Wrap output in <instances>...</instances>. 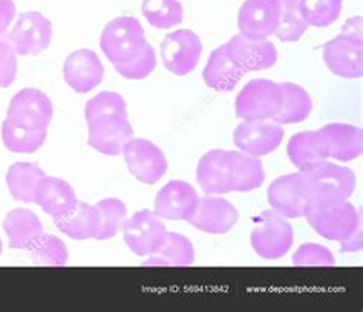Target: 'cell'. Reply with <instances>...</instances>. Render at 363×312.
<instances>
[{
	"mask_svg": "<svg viewBox=\"0 0 363 312\" xmlns=\"http://www.w3.org/2000/svg\"><path fill=\"white\" fill-rule=\"evenodd\" d=\"M267 195H269L272 210L286 219L303 217L313 201L308 179L303 172L284 175L274 179Z\"/></svg>",
	"mask_w": 363,
	"mask_h": 312,
	"instance_id": "cell-6",
	"label": "cell"
},
{
	"mask_svg": "<svg viewBox=\"0 0 363 312\" xmlns=\"http://www.w3.org/2000/svg\"><path fill=\"white\" fill-rule=\"evenodd\" d=\"M319 132L325 146H327L330 158L348 163L362 155L363 132L360 127L343 125V122H333V125L323 126Z\"/></svg>",
	"mask_w": 363,
	"mask_h": 312,
	"instance_id": "cell-21",
	"label": "cell"
},
{
	"mask_svg": "<svg viewBox=\"0 0 363 312\" xmlns=\"http://www.w3.org/2000/svg\"><path fill=\"white\" fill-rule=\"evenodd\" d=\"M362 225H359L357 229L352 231L348 238L340 241V248L345 253H357L363 248V241H362Z\"/></svg>",
	"mask_w": 363,
	"mask_h": 312,
	"instance_id": "cell-43",
	"label": "cell"
},
{
	"mask_svg": "<svg viewBox=\"0 0 363 312\" xmlns=\"http://www.w3.org/2000/svg\"><path fill=\"white\" fill-rule=\"evenodd\" d=\"M342 35L348 37V39L354 40L357 43H362V17H351L345 22L342 28Z\"/></svg>",
	"mask_w": 363,
	"mask_h": 312,
	"instance_id": "cell-42",
	"label": "cell"
},
{
	"mask_svg": "<svg viewBox=\"0 0 363 312\" xmlns=\"http://www.w3.org/2000/svg\"><path fill=\"white\" fill-rule=\"evenodd\" d=\"M166 225L149 210H141L123 224L124 242L137 256H150L157 253L167 238Z\"/></svg>",
	"mask_w": 363,
	"mask_h": 312,
	"instance_id": "cell-8",
	"label": "cell"
},
{
	"mask_svg": "<svg viewBox=\"0 0 363 312\" xmlns=\"http://www.w3.org/2000/svg\"><path fill=\"white\" fill-rule=\"evenodd\" d=\"M293 263L296 267H333V253L318 243H303L294 253Z\"/></svg>",
	"mask_w": 363,
	"mask_h": 312,
	"instance_id": "cell-39",
	"label": "cell"
},
{
	"mask_svg": "<svg viewBox=\"0 0 363 312\" xmlns=\"http://www.w3.org/2000/svg\"><path fill=\"white\" fill-rule=\"evenodd\" d=\"M245 74L241 66L230 59L227 43H224L210 54L203 77L208 88L218 92H230L238 86Z\"/></svg>",
	"mask_w": 363,
	"mask_h": 312,
	"instance_id": "cell-22",
	"label": "cell"
},
{
	"mask_svg": "<svg viewBox=\"0 0 363 312\" xmlns=\"http://www.w3.org/2000/svg\"><path fill=\"white\" fill-rule=\"evenodd\" d=\"M303 217H307L311 229L322 238L336 242L348 238L362 225L359 210L348 200L331 202L313 201Z\"/></svg>",
	"mask_w": 363,
	"mask_h": 312,
	"instance_id": "cell-1",
	"label": "cell"
},
{
	"mask_svg": "<svg viewBox=\"0 0 363 312\" xmlns=\"http://www.w3.org/2000/svg\"><path fill=\"white\" fill-rule=\"evenodd\" d=\"M284 135L282 126L274 121H244L233 132V143L241 152L259 158L274 152Z\"/></svg>",
	"mask_w": 363,
	"mask_h": 312,
	"instance_id": "cell-13",
	"label": "cell"
},
{
	"mask_svg": "<svg viewBox=\"0 0 363 312\" xmlns=\"http://www.w3.org/2000/svg\"><path fill=\"white\" fill-rule=\"evenodd\" d=\"M363 45L337 35L323 45V62L327 68L342 79H362L363 75Z\"/></svg>",
	"mask_w": 363,
	"mask_h": 312,
	"instance_id": "cell-19",
	"label": "cell"
},
{
	"mask_svg": "<svg viewBox=\"0 0 363 312\" xmlns=\"http://www.w3.org/2000/svg\"><path fill=\"white\" fill-rule=\"evenodd\" d=\"M286 154H289L291 164L299 172H307L311 167L330 158L319 130L299 132V134L291 137L289 146H286Z\"/></svg>",
	"mask_w": 363,
	"mask_h": 312,
	"instance_id": "cell-24",
	"label": "cell"
},
{
	"mask_svg": "<svg viewBox=\"0 0 363 312\" xmlns=\"http://www.w3.org/2000/svg\"><path fill=\"white\" fill-rule=\"evenodd\" d=\"M34 202L52 217L62 216L77 204L74 188L60 178L43 176L34 192Z\"/></svg>",
	"mask_w": 363,
	"mask_h": 312,
	"instance_id": "cell-23",
	"label": "cell"
},
{
	"mask_svg": "<svg viewBox=\"0 0 363 312\" xmlns=\"http://www.w3.org/2000/svg\"><path fill=\"white\" fill-rule=\"evenodd\" d=\"M281 17L274 35L281 42H299L301 37L308 30L299 8V0H279Z\"/></svg>",
	"mask_w": 363,
	"mask_h": 312,
	"instance_id": "cell-33",
	"label": "cell"
},
{
	"mask_svg": "<svg viewBox=\"0 0 363 312\" xmlns=\"http://www.w3.org/2000/svg\"><path fill=\"white\" fill-rule=\"evenodd\" d=\"M147 45L145 28L135 17L123 16L111 21L101 33L100 48L112 64L135 59Z\"/></svg>",
	"mask_w": 363,
	"mask_h": 312,
	"instance_id": "cell-2",
	"label": "cell"
},
{
	"mask_svg": "<svg viewBox=\"0 0 363 312\" xmlns=\"http://www.w3.org/2000/svg\"><path fill=\"white\" fill-rule=\"evenodd\" d=\"M0 253H2V241H0Z\"/></svg>",
	"mask_w": 363,
	"mask_h": 312,
	"instance_id": "cell-44",
	"label": "cell"
},
{
	"mask_svg": "<svg viewBox=\"0 0 363 312\" xmlns=\"http://www.w3.org/2000/svg\"><path fill=\"white\" fill-rule=\"evenodd\" d=\"M89 126L88 143L97 152L117 156L121 155L124 147L133 138V129L128 115H108L92 121Z\"/></svg>",
	"mask_w": 363,
	"mask_h": 312,
	"instance_id": "cell-14",
	"label": "cell"
},
{
	"mask_svg": "<svg viewBox=\"0 0 363 312\" xmlns=\"http://www.w3.org/2000/svg\"><path fill=\"white\" fill-rule=\"evenodd\" d=\"M95 207L100 213V229L94 239L106 241L117 236V233L123 229L124 221H126V205L120 200H116V197H109V200L100 201Z\"/></svg>",
	"mask_w": 363,
	"mask_h": 312,
	"instance_id": "cell-34",
	"label": "cell"
},
{
	"mask_svg": "<svg viewBox=\"0 0 363 312\" xmlns=\"http://www.w3.org/2000/svg\"><path fill=\"white\" fill-rule=\"evenodd\" d=\"M28 251L33 262L43 267H63L68 262V248L65 242L52 234L42 233Z\"/></svg>",
	"mask_w": 363,
	"mask_h": 312,
	"instance_id": "cell-32",
	"label": "cell"
},
{
	"mask_svg": "<svg viewBox=\"0 0 363 312\" xmlns=\"http://www.w3.org/2000/svg\"><path fill=\"white\" fill-rule=\"evenodd\" d=\"M17 74V52L8 34L0 35V88L11 86Z\"/></svg>",
	"mask_w": 363,
	"mask_h": 312,
	"instance_id": "cell-40",
	"label": "cell"
},
{
	"mask_svg": "<svg viewBox=\"0 0 363 312\" xmlns=\"http://www.w3.org/2000/svg\"><path fill=\"white\" fill-rule=\"evenodd\" d=\"M16 17L14 0H0V35H5Z\"/></svg>",
	"mask_w": 363,
	"mask_h": 312,
	"instance_id": "cell-41",
	"label": "cell"
},
{
	"mask_svg": "<svg viewBox=\"0 0 363 312\" xmlns=\"http://www.w3.org/2000/svg\"><path fill=\"white\" fill-rule=\"evenodd\" d=\"M17 55H37L43 52L52 39V23L39 11L18 16L13 31L8 34Z\"/></svg>",
	"mask_w": 363,
	"mask_h": 312,
	"instance_id": "cell-11",
	"label": "cell"
},
{
	"mask_svg": "<svg viewBox=\"0 0 363 312\" xmlns=\"http://www.w3.org/2000/svg\"><path fill=\"white\" fill-rule=\"evenodd\" d=\"M227 51L230 59L245 72L270 69L278 62V50L269 39L248 40L238 34L227 42Z\"/></svg>",
	"mask_w": 363,
	"mask_h": 312,
	"instance_id": "cell-20",
	"label": "cell"
},
{
	"mask_svg": "<svg viewBox=\"0 0 363 312\" xmlns=\"http://www.w3.org/2000/svg\"><path fill=\"white\" fill-rule=\"evenodd\" d=\"M45 176V172L34 163H16L8 168L6 184L14 200L30 204L34 202L37 184Z\"/></svg>",
	"mask_w": 363,
	"mask_h": 312,
	"instance_id": "cell-30",
	"label": "cell"
},
{
	"mask_svg": "<svg viewBox=\"0 0 363 312\" xmlns=\"http://www.w3.org/2000/svg\"><path fill=\"white\" fill-rule=\"evenodd\" d=\"M113 68H116V71L121 75V77L128 80L146 79L157 68L155 50L147 43L135 59L123 64H113Z\"/></svg>",
	"mask_w": 363,
	"mask_h": 312,
	"instance_id": "cell-38",
	"label": "cell"
},
{
	"mask_svg": "<svg viewBox=\"0 0 363 312\" xmlns=\"http://www.w3.org/2000/svg\"><path fill=\"white\" fill-rule=\"evenodd\" d=\"M52 115L54 109L51 100L42 91L33 88L18 91L9 101L6 112V117L22 122L25 126L45 130H48Z\"/></svg>",
	"mask_w": 363,
	"mask_h": 312,
	"instance_id": "cell-15",
	"label": "cell"
},
{
	"mask_svg": "<svg viewBox=\"0 0 363 312\" xmlns=\"http://www.w3.org/2000/svg\"><path fill=\"white\" fill-rule=\"evenodd\" d=\"M116 113H118V115H128L126 101L117 92L103 91L86 103L84 108V118L88 125L101 117L116 115Z\"/></svg>",
	"mask_w": 363,
	"mask_h": 312,
	"instance_id": "cell-37",
	"label": "cell"
},
{
	"mask_svg": "<svg viewBox=\"0 0 363 312\" xmlns=\"http://www.w3.org/2000/svg\"><path fill=\"white\" fill-rule=\"evenodd\" d=\"M196 179L206 195L236 192L235 150L213 149L198 163Z\"/></svg>",
	"mask_w": 363,
	"mask_h": 312,
	"instance_id": "cell-7",
	"label": "cell"
},
{
	"mask_svg": "<svg viewBox=\"0 0 363 312\" xmlns=\"http://www.w3.org/2000/svg\"><path fill=\"white\" fill-rule=\"evenodd\" d=\"M199 204L195 188L184 181H170L155 197V214L170 221H189Z\"/></svg>",
	"mask_w": 363,
	"mask_h": 312,
	"instance_id": "cell-16",
	"label": "cell"
},
{
	"mask_svg": "<svg viewBox=\"0 0 363 312\" xmlns=\"http://www.w3.org/2000/svg\"><path fill=\"white\" fill-rule=\"evenodd\" d=\"M238 219H240V213L232 202L224 197L207 195L199 197L196 212L187 222L208 234H225L233 229Z\"/></svg>",
	"mask_w": 363,
	"mask_h": 312,
	"instance_id": "cell-17",
	"label": "cell"
},
{
	"mask_svg": "<svg viewBox=\"0 0 363 312\" xmlns=\"http://www.w3.org/2000/svg\"><path fill=\"white\" fill-rule=\"evenodd\" d=\"M129 172L140 183L154 185L167 172V159L162 150L152 141L132 138L123 150Z\"/></svg>",
	"mask_w": 363,
	"mask_h": 312,
	"instance_id": "cell-10",
	"label": "cell"
},
{
	"mask_svg": "<svg viewBox=\"0 0 363 312\" xmlns=\"http://www.w3.org/2000/svg\"><path fill=\"white\" fill-rule=\"evenodd\" d=\"M203 55L201 39L190 30H178L164 37L161 43V60L172 74L187 75L192 72Z\"/></svg>",
	"mask_w": 363,
	"mask_h": 312,
	"instance_id": "cell-9",
	"label": "cell"
},
{
	"mask_svg": "<svg viewBox=\"0 0 363 312\" xmlns=\"http://www.w3.org/2000/svg\"><path fill=\"white\" fill-rule=\"evenodd\" d=\"M48 130L25 126L6 117L2 125V139L5 147L14 154H34L46 141Z\"/></svg>",
	"mask_w": 363,
	"mask_h": 312,
	"instance_id": "cell-27",
	"label": "cell"
},
{
	"mask_svg": "<svg viewBox=\"0 0 363 312\" xmlns=\"http://www.w3.org/2000/svg\"><path fill=\"white\" fill-rule=\"evenodd\" d=\"M279 0H245L240 14L238 28L248 40H267L279 25Z\"/></svg>",
	"mask_w": 363,
	"mask_h": 312,
	"instance_id": "cell-12",
	"label": "cell"
},
{
	"mask_svg": "<svg viewBox=\"0 0 363 312\" xmlns=\"http://www.w3.org/2000/svg\"><path fill=\"white\" fill-rule=\"evenodd\" d=\"M195 262L194 245L183 234L167 233L162 247L145 262L149 267H189Z\"/></svg>",
	"mask_w": 363,
	"mask_h": 312,
	"instance_id": "cell-28",
	"label": "cell"
},
{
	"mask_svg": "<svg viewBox=\"0 0 363 312\" xmlns=\"http://www.w3.org/2000/svg\"><path fill=\"white\" fill-rule=\"evenodd\" d=\"M343 0H299L303 21L308 26L325 28L339 18Z\"/></svg>",
	"mask_w": 363,
	"mask_h": 312,
	"instance_id": "cell-35",
	"label": "cell"
},
{
	"mask_svg": "<svg viewBox=\"0 0 363 312\" xmlns=\"http://www.w3.org/2000/svg\"><path fill=\"white\" fill-rule=\"evenodd\" d=\"M284 91L281 83L256 79L248 81L236 97V117L244 121H264L273 117L282 108Z\"/></svg>",
	"mask_w": 363,
	"mask_h": 312,
	"instance_id": "cell-3",
	"label": "cell"
},
{
	"mask_svg": "<svg viewBox=\"0 0 363 312\" xmlns=\"http://www.w3.org/2000/svg\"><path fill=\"white\" fill-rule=\"evenodd\" d=\"M141 13L158 30H170L184 18V8L178 0H143Z\"/></svg>",
	"mask_w": 363,
	"mask_h": 312,
	"instance_id": "cell-31",
	"label": "cell"
},
{
	"mask_svg": "<svg viewBox=\"0 0 363 312\" xmlns=\"http://www.w3.org/2000/svg\"><path fill=\"white\" fill-rule=\"evenodd\" d=\"M284 91V103L281 110L276 113L272 121L278 125H296L310 117L313 110V100L310 93L299 84L281 83Z\"/></svg>",
	"mask_w": 363,
	"mask_h": 312,
	"instance_id": "cell-29",
	"label": "cell"
},
{
	"mask_svg": "<svg viewBox=\"0 0 363 312\" xmlns=\"http://www.w3.org/2000/svg\"><path fill=\"white\" fill-rule=\"evenodd\" d=\"M4 230L8 236L9 247L14 250H28L43 233V225L31 210L16 208L6 214Z\"/></svg>",
	"mask_w": 363,
	"mask_h": 312,
	"instance_id": "cell-26",
	"label": "cell"
},
{
	"mask_svg": "<svg viewBox=\"0 0 363 312\" xmlns=\"http://www.w3.org/2000/svg\"><path fill=\"white\" fill-rule=\"evenodd\" d=\"M57 229L74 241L92 239L100 229V213L95 205L77 202L71 210L54 217Z\"/></svg>",
	"mask_w": 363,
	"mask_h": 312,
	"instance_id": "cell-25",
	"label": "cell"
},
{
	"mask_svg": "<svg viewBox=\"0 0 363 312\" xmlns=\"http://www.w3.org/2000/svg\"><path fill=\"white\" fill-rule=\"evenodd\" d=\"M303 173L308 179L313 201L316 202L345 201L356 188V176L352 170L328 161H323Z\"/></svg>",
	"mask_w": 363,
	"mask_h": 312,
	"instance_id": "cell-5",
	"label": "cell"
},
{
	"mask_svg": "<svg viewBox=\"0 0 363 312\" xmlns=\"http://www.w3.org/2000/svg\"><path fill=\"white\" fill-rule=\"evenodd\" d=\"M63 77L75 92L88 93L103 81L104 66L92 50H79L65 60Z\"/></svg>",
	"mask_w": 363,
	"mask_h": 312,
	"instance_id": "cell-18",
	"label": "cell"
},
{
	"mask_svg": "<svg viewBox=\"0 0 363 312\" xmlns=\"http://www.w3.org/2000/svg\"><path fill=\"white\" fill-rule=\"evenodd\" d=\"M252 247L264 259H279L291 248L294 231L286 217L267 210L257 217L252 230Z\"/></svg>",
	"mask_w": 363,
	"mask_h": 312,
	"instance_id": "cell-4",
	"label": "cell"
},
{
	"mask_svg": "<svg viewBox=\"0 0 363 312\" xmlns=\"http://www.w3.org/2000/svg\"><path fill=\"white\" fill-rule=\"evenodd\" d=\"M236 161V192H252L265 181L261 159L244 152H235Z\"/></svg>",
	"mask_w": 363,
	"mask_h": 312,
	"instance_id": "cell-36",
	"label": "cell"
}]
</instances>
